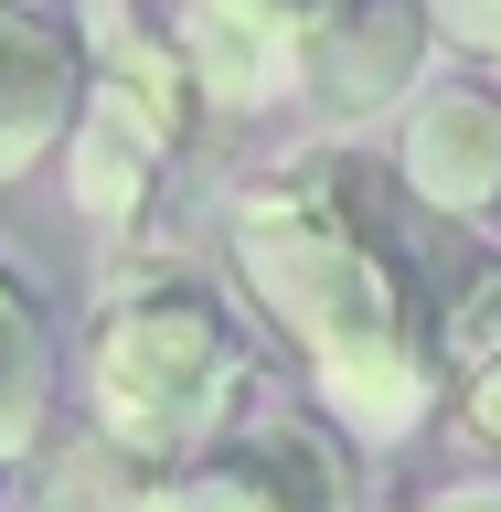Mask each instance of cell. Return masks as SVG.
<instances>
[{"label":"cell","mask_w":501,"mask_h":512,"mask_svg":"<svg viewBox=\"0 0 501 512\" xmlns=\"http://www.w3.org/2000/svg\"><path fill=\"white\" fill-rule=\"evenodd\" d=\"M32 512H171V470L118 438H75V448H43Z\"/></svg>","instance_id":"obj_10"},{"label":"cell","mask_w":501,"mask_h":512,"mask_svg":"<svg viewBox=\"0 0 501 512\" xmlns=\"http://www.w3.org/2000/svg\"><path fill=\"white\" fill-rule=\"evenodd\" d=\"M235 384H246V342H235V320H224V299L203 278H139L86 331L96 438L139 448L160 470L214 448V427L235 416Z\"/></svg>","instance_id":"obj_2"},{"label":"cell","mask_w":501,"mask_h":512,"mask_svg":"<svg viewBox=\"0 0 501 512\" xmlns=\"http://www.w3.org/2000/svg\"><path fill=\"white\" fill-rule=\"evenodd\" d=\"M224 256H235L246 299L299 342L320 406L363 448H406L438 416L448 363L427 342L416 278L352 160H288V171L246 182L224 203Z\"/></svg>","instance_id":"obj_1"},{"label":"cell","mask_w":501,"mask_h":512,"mask_svg":"<svg viewBox=\"0 0 501 512\" xmlns=\"http://www.w3.org/2000/svg\"><path fill=\"white\" fill-rule=\"evenodd\" d=\"M171 512H342V470L310 427H256L203 448L171 480Z\"/></svg>","instance_id":"obj_7"},{"label":"cell","mask_w":501,"mask_h":512,"mask_svg":"<svg viewBox=\"0 0 501 512\" xmlns=\"http://www.w3.org/2000/svg\"><path fill=\"white\" fill-rule=\"evenodd\" d=\"M96 107H118L150 150L182 160L192 128H203V86L182 64V32L139 22V11H96Z\"/></svg>","instance_id":"obj_8"},{"label":"cell","mask_w":501,"mask_h":512,"mask_svg":"<svg viewBox=\"0 0 501 512\" xmlns=\"http://www.w3.org/2000/svg\"><path fill=\"white\" fill-rule=\"evenodd\" d=\"M438 11V43L470 64H501V0H427Z\"/></svg>","instance_id":"obj_12"},{"label":"cell","mask_w":501,"mask_h":512,"mask_svg":"<svg viewBox=\"0 0 501 512\" xmlns=\"http://www.w3.org/2000/svg\"><path fill=\"white\" fill-rule=\"evenodd\" d=\"M96 107V64L86 43L32 11V0H0V182L43 171L54 150H75V128Z\"/></svg>","instance_id":"obj_5"},{"label":"cell","mask_w":501,"mask_h":512,"mask_svg":"<svg viewBox=\"0 0 501 512\" xmlns=\"http://www.w3.org/2000/svg\"><path fill=\"white\" fill-rule=\"evenodd\" d=\"M320 11H331V0H320Z\"/></svg>","instance_id":"obj_15"},{"label":"cell","mask_w":501,"mask_h":512,"mask_svg":"<svg viewBox=\"0 0 501 512\" xmlns=\"http://www.w3.org/2000/svg\"><path fill=\"white\" fill-rule=\"evenodd\" d=\"M310 22L320 0H171L182 64L203 107H224V118H256V107L310 86Z\"/></svg>","instance_id":"obj_4"},{"label":"cell","mask_w":501,"mask_h":512,"mask_svg":"<svg viewBox=\"0 0 501 512\" xmlns=\"http://www.w3.org/2000/svg\"><path fill=\"white\" fill-rule=\"evenodd\" d=\"M64 160H75V203H86L96 224H139L171 150H150L118 107H86V128H75V150H64Z\"/></svg>","instance_id":"obj_11"},{"label":"cell","mask_w":501,"mask_h":512,"mask_svg":"<svg viewBox=\"0 0 501 512\" xmlns=\"http://www.w3.org/2000/svg\"><path fill=\"white\" fill-rule=\"evenodd\" d=\"M459 438H470V448H491V459H501V352L459 374Z\"/></svg>","instance_id":"obj_13"},{"label":"cell","mask_w":501,"mask_h":512,"mask_svg":"<svg viewBox=\"0 0 501 512\" xmlns=\"http://www.w3.org/2000/svg\"><path fill=\"white\" fill-rule=\"evenodd\" d=\"M0 512H11V502H0Z\"/></svg>","instance_id":"obj_16"},{"label":"cell","mask_w":501,"mask_h":512,"mask_svg":"<svg viewBox=\"0 0 501 512\" xmlns=\"http://www.w3.org/2000/svg\"><path fill=\"white\" fill-rule=\"evenodd\" d=\"M427 54H438V11L427 0H331L310 22V107L320 128H374L406 118L427 96Z\"/></svg>","instance_id":"obj_3"},{"label":"cell","mask_w":501,"mask_h":512,"mask_svg":"<svg viewBox=\"0 0 501 512\" xmlns=\"http://www.w3.org/2000/svg\"><path fill=\"white\" fill-rule=\"evenodd\" d=\"M43 427H54V320L43 288L0 256V459H43Z\"/></svg>","instance_id":"obj_9"},{"label":"cell","mask_w":501,"mask_h":512,"mask_svg":"<svg viewBox=\"0 0 501 512\" xmlns=\"http://www.w3.org/2000/svg\"><path fill=\"white\" fill-rule=\"evenodd\" d=\"M416 512H501V470L491 480H448V491H427Z\"/></svg>","instance_id":"obj_14"},{"label":"cell","mask_w":501,"mask_h":512,"mask_svg":"<svg viewBox=\"0 0 501 512\" xmlns=\"http://www.w3.org/2000/svg\"><path fill=\"white\" fill-rule=\"evenodd\" d=\"M395 171L427 214L448 224H491L501 214V86L448 75L395 118Z\"/></svg>","instance_id":"obj_6"}]
</instances>
